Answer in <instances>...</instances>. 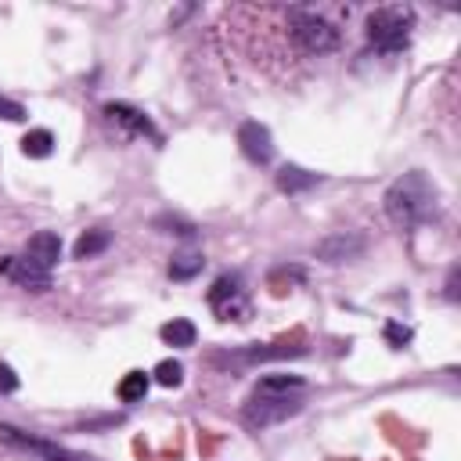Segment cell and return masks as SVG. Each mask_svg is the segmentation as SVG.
<instances>
[{"instance_id":"obj_1","label":"cell","mask_w":461,"mask_h":461,"mask_svg":"<svg viewBox=\"0 0 461 461\" xmlns=\"http://www.w3.org/2000/svg\"><path fill=\"white\" fill-rule=\"evenodd\" d=\"M382 202H386V216L396 227H418L436 213V184L422 169H411V173H403L400 181L389 184Z\"/></svg>"},{"instance_id":"obj_2","label":"cell","mask_w":461,"mask_h":461,"mask_svg":"<svg viewBox=\"0 0 461 461\" xmlns=\"http://www.w3.org/2000/svg\"><path fill=\"white\" fill-rule=\"evenodd\" d=\"M288 29L307 54H328L339 43V26L317 8H293L288 12Z\"/></svg>"},{"instance_id":"obj_3","label":"cell","mask_w":461,"mask_h":461,"mask_svg":"<svg viewBox=\"0 0 461 461\" xmlns=\"http://www.w3.org/2000/svg\"><path fill=\"white\" fill-rule=\"evenodd\" d=\"M411 26H415V12L411 8H375L368 15V40L379 51L393 54L400 47H408Z\"/></svg>"},{"instance_id":"obj_4","label":"cell","mask_w":461,"mask_h":461,"mask_svg":"<svg viewBox=\"0 0 461 461\" xmlns=\"http://www.w3.org/2000/svg\"><path fill=\"white\" fill-rule=\"evenodd\" d=\"M303 411V396L300 393H253L246 403V426L253 429H270L277 422H288Z\"/></svg>"},{"instance_id":"obj_5","label":"cell","mask_w":461,"mask_h":461,"mask_svg":"<svg viewBox=\"0 0 461 461\" xmlns=\"http://www.w3.org/2000/svg\"><path fill=\"white\" fill-rule=\"evenodd\" d=\"M0 440L12 443V447H19V450L40 454L43 461H94V457L76 454V450H69V447H58V443H51V440L29 436V433H22V429H15V426H0Z\"/></svg>"},{"instance_id":"obj_6","label":"cell","mask_w":461,"mask_h":461,"mask_svg":"<svg viewBox=\"0 0 461 461\" xmlns=\"http://www.w3.org/2000/svg\"><path fill=\"white\" fill-rule=\"evenodd\" d=\"M209 307H213L223 321H230V317H246V314H249V300H246L242 281H238L235 274L216 277L213 288H209Z\"/></svg>"},{"instance_id":"obj_7","label":"cell","mask_w":461,"mask_h":461,"mask_svg":"<svg viewBox=\"0 0 461 461\" xmlns=\"http://www.w3.org/2000/svg\"><path fill=\"white\" fill-rule=\"evenodd\" d=\"M0 274L12 277L22 288H33V293H47V288H51V270L40 267L29 256H4V260H0Z\"/></svg>"},{"instance_id":"obj_8","label":"cell","mask_w":461,"mask_h":461,"mask_svg":"<svg viewBox=\"0 0 461 461\" xmlns=\"http://www.w3.org/2000/svg\"><path fill=\"white\" fill-rule=\"evenodd\" d=\"M364 249H368V242L361 235H354V230H335V235L317 242V260H324V263H350Z\"/></svg>"},{"instance_id":"obj_9","label":"cell","mask_w":461,"mask_h":461,"mask_svg":"<svg viewBox=\"0 0 461 461\" xmlns=\"http://www.w3.org/2000/svg\"><path fill=\"white\" fill-rule=\"evenodd\" d=\"M238 148H242V155H246L249 162H256V166H267V162L274 159L270 130H267L263 123H256V120H249V123L238 127Z\"/></svg>"},{"instance_id":"obj_10","label":"cell","mask_w":461,"mask_h":461,"mask_svg":"<svg viewBox=\"0 0 461 461\" xmlns=\"http://www.w3.org/2000/svg\"><path fill=\"white\" fill-rule=\"evenodd\" d=\"M105 115L115 123V127H123L127 134H134V137H155V127H152V120L145 112H137L134 105H123V101H112V105H105Z\"/></svg>"},{"instance_id":"obj_11","label":"cell","mask_w":461,"mask_h":461,"mask_svg":"<svg viewBox=\"0 0 461 461\" xmlns=\"http://www.w3.org/2000/svg\"><path fill=\"white\" fill-rule=\"evenodd\" d=\"M26 256L51 270L58 260H62V238H58L54 230H36V235L29 238V246H26Z\"/></svg>"},{"instance_id":"obj_12","label":"cell","mask_w":461,"mask_h":461,"mask_svg":"<svg viewBox=\"0 0 461 461\" xmlns=\"http://www.w3.org/2000/svg\"><path fill=\"white\" fill-rule=\"evenodd\" d=\"M317 181H321L317 173H310V169H303V166H281V169H277V188H281L285 195L310 191Z\"/></svg>"},{"instance_id":"obj_13","label":"cell","mask_w":461,"mask_h":461,"mask_svg":"<svg viewBox=\"0 0 461 461\" xmlns=\"http://www.w3.org/2000/svg\"><path fill=\"white\" fill-rule=\"evenodd\" d=\"M108 246H112V235H108V230H101V227H94V230H83V235L76 238L73 256H76V260H94V256H101Z\"/></svg>"},{"instance_id":"obj_14","label":"cell","mask_w":461,"mask_h":461,"mask_svg":"<svg viewBox=\"0 0 461 461\" xmlns=\"http://www.w3.org/2000/svg\"><path fill=\"white\" fill-rule=\"evenodd\" d=\"M159 335H162V342L166 346H195V339H199V332H195V324L191 321H184V317H173L169 324H162L159 328Z\"/></svg>"},{"instance_id":"obj_15","label":"cell","mask_w":461,"mask_h":461,"mask_svg":"<svg viewBox=\"0 0 461 461\" xmlns=\"http://www.w3.org/2000/svg\"><path fill=\"white\" fill-rule=\"evenodd\" d=\"M202 267H206L202 253H181V256H173V263H169V277L173 281H191L195 274H202Z\"/></svg>"},{"instance_id":"obj_16","label":"cell","mask_w":461,"mask_h":461,"mask_svg":"<svg viewBox=\"0 0 461 461\" xmlns=\"http://www.w3.org/2000/svg\"><path fill=\"white\" fill-rule=\"evenodd\" d=\"M22 152H26L29 159H47V155L54 152V134H51V130H29V134L22 137Z\"/></svg>"},{"instance_id":"obj_17","label":"cell","mask_w":461,"mask_h":461,"mask_svg":"<svg viewBox=\"0 0 461 461\" xmlns=\"http://www.w3.org/2000/svg\"><path fill=\"white\" fill-rule=\"evenodd\" d=\"M300 389H303L300 375H267L256 386V393H300Z\"/></svg>"},{"instance_id":"obj_18","label":"cell","mask_w":461,"mask_h":461,"mask_svg":"<svg viewBox=\"0 0 461 461\" xmlns=\"http://www.w3.org/2000/svg\"><path fill=\"white\" fill-rule=\"evenodd\" d=\"M145 393H148V375L145 371H130L120 382V400L123 403H137V400H145Z\"/></svg>"},{"instance_id":"obj_19","label":"cell","mask_w":461,"mask_h":461,"mask_svg":"<svg viewBox=\"0 0 461 461\" xmlns=\"http://www.w3.org/2000/svg\"><path fill=\"white\" fill-rule=\"evenodd\" d=\"M152 375H155V382H159V386H166V389H177V386L184 382V364H181V361H162Z\"/></svg>"},{"instance_id":"obj_20","label":"cell","mask_w":461,"mask_h":461,"mask_svg":"<svg viewBox=\"0 0 461 461\" xmlns=\"http://www.w3.org/2000/svg\"><path fill=\"white\" fill-rule=\"evenodd\" d=\"M155 227H162L166 235H181V238H191L195 235V223L191 220H184V216H155Z\"/></svg>"},{"instance_id":"obj_21","label":"cell","mask_w":461,"mask_h":461,"mask_svg":"<svg viewBox=\"0 0 461 461\" xmlns=\"http://www.w3.org/2000/svg\"><path fill=\"white\" fill-rule=\"evenodd\" d=\"M0 120H8V123H22L26 120V108L12 98H0Z\"/></svg>"},{"instance_id":"obj_22","label":"cell","mask_w":461,"mask_h":461,"mask_svg":"<svg viewBox=\"0 0 461 461\" xmlns=\"http://www.w3.org/2000/svg\"><path fill=\"white\" fill-rule=\"evenodd\" d=\"M386 339L393 346H403V342H411V328H400V324H386Z\"/></svg>"},{"instance_id":"obj_23","label":"cell","mask_w":461,"mask_h":461,"mask_svg":"<svg viewBox=\"0 0 461 461\" xmlns=\"http://www.w3.org/2000/svg\"><path fill=\"white\" fill-rule=\"evenodd\" d=\"M15 389H19V375L8 364H0V393H15Z\"/></svg>"},{"instance_id":"obj_24","label":"cell","mask_w":461,"mask_h":461,"mask_svg":"<svg viewBox=\"0 0 461 461\" xmlns=\"http://www.w3.org/2000/svg\"><path fill=\"white\" fill-rule=\"evenodd\" d=\"M447 296L450 300H457V267L450 270V277H447Z\"/></svg>"}]
</instances>
